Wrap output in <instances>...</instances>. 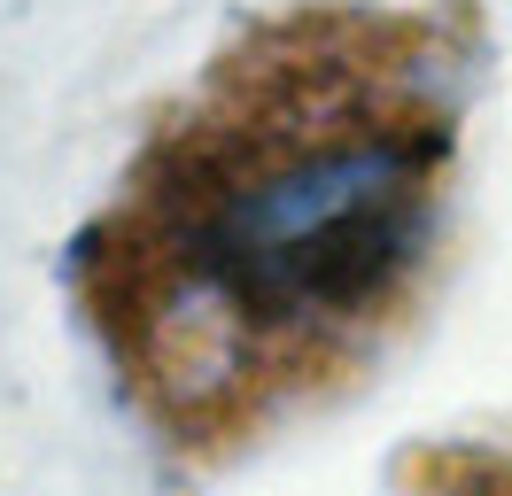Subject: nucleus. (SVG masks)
<instances>
[{
	"label": "nucleus",
	"instance_id": "f257e3e1",
	"mask_svg": "<svg viewBox=\"0 0 512 496\" xmlns=\"http://www.w3.org/2000/svg\"><path fill=\"white\" fill-rule=\"evenodd\" d=\"M466 39L443 16L303 8L256 24L156 132L101 264L163 357L303 365L381 326L435 256Z\"/></svg>",
	"mask_w": 512,
	"mask_h": 496
},
{
	"label": "nucleus",
	"instance_id": "f03ea898",
	"mask_svg": "<svg viewBox=\"0 0 512 496\" xmlns=\"http://www.w3.org/2000/svg\"><path fill=\"white\" fill-rule=\"evenodd\" d=\"M497 496H512V481H505V489H497Z\"/></svg>",
	"mask_w": 512,
	"mask_h": 496
}]
</instances>
